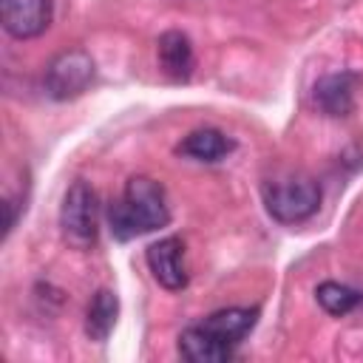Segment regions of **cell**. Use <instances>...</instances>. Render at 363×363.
Masks as SVG:
<instances>
[{"label": "cell", "instance_id": "cell-1", "mask_svg": "<svg viewBox=\"0 0 363 363\" xmlns=\"http://www.w3.org/2000/svg\"><path fill=\"white\" fill-rule=\"evenodd\" d=\"M108 221L119 241H130L164 227L170 221L164 187L150 176H130L122 196L108 207Z\"/></svg>", "mask_w": 363, "mask_h": 363}, {"label": "cell", "instance_id": "cell-2", "mask_svg": "<svg viewBox=\"0 0 363 363\" xmlns=\"http://www.w3.org/2000/svg\"><path fill=\"white\" fill-rule=\"evenodd\" d=\"M267 213L281 224L306 221L320 204V187L303 173H281L261 184Z\"/></svg>", "mask_w": 363, "mask_h": 363}, {"label": "cell", "instance_id": "cell-3", "mask_svg": "<svg viewBox=\"0 0 363 363\" xmlns=\"http://www.w3.org/2000/svg\"><path fill=\"white\" fill-rule=\"evenodd\" d=\"M60 233L77 250H88V247L96 244V235H99V199H96L94 187L88 182H82V179L71 182L65 196H62Z\"/></svg>", "mask_w": 363, "mask_h": 363}, {"label": "cell", "instance_id": "cell-4", "mask_svg": "<svg viewBox=\"0 0 363 363\" xmlns=\"http://www.w3.org/2000/svg\"><path fill=\"white\" fill-rule=\"evenodd\" d=\"M96 65L91 60L88 51L82 48H65L57 57H51V62L45 65V94L57 102H68L77 99L79 94L88 91V85L94 82Z\"/></svg>", "mask_w": 363, "mask_h": 363}, {"label": "cell", "instance_id": "cell-5", "mask_svg": "<svg viewBox=\"0 0 363 363\" xmlns=\"http://www.w3.org/2000/svg\"><path fill=\"white\" fill-rule=\"evenodd\" d=\"M0 20L14 40H31L48 31L54 20V0H3Z\"/></svg>", "mask_w": 363, "mask_h": 363}, {"label": "cell", "instance_id": "cell-6", "mask_svg": "<svg viewBox=\"0 0 363 363\" xmlns=\"http://www.w3.org/2000/svg\"><path fill=\"white\" fill-rule=\"evenodd\" d=\"M145 261H147V269L153 272V278L164 289L179 292L187 286L190 275H187V264H184V241L179 235L153 241L145 252Z\"/></svg>", "mask_w": 363, "mask_h": 363}, {"label": "cell", "instance_id": "cell-7", "mask_svg": "<svg viewBox=\"0 0 363 363\" xmlns=\"http://www.w3.org/2000/svg\"><path fill=\"white\" fill-rule=\"evenodd\" d=\"M258 320V309H247V306H230V309H218L213 315H207L204 320H199L196 326L216 340L218 346H224L227 352H235V346L252 332Z\"/></svg>", "mask_w": 363, "mask_h": 363}, {"label": "cell", "instance_id": "cell-8", "mask_svg": "<svg viewBox=\"0 0 363 363\" xmlns=\"http://www.w3.org/2000/svg\"><path fill=\"white\" fill-rule=\"evenodd\" d=\"M156 54H159V68L164 71V77H170L173 82H184L193 74L196 65V54H193V43L184 31H164L156 43Z\"/></svg>", "mask_w": 363, "mask_h": 363}, {"label": "cell", "instance_id": "cell-9", "mask_svg": "<svg viewBox=\"0 0 363 363\" xmlns=\"http://www.w3.org/2000/svg\"><path fill=\"white\" fill-rule=\"evenodd\" d=\"M354 85H357V77L349 74V71L320 77L318 85H315L318 108L329 116H346L354 105Z\"/></svg>", "mask_w": 363, "mask_h": 363}, {"label": "cell", "instance_id": "cell-10", "mask_svg": "<svg viewBox=\"0 0 363 363\" xmlns=\"http://www.w3.org/2000/svg\"><path fill=\"white\" fill-rule=\"evenodd\" d=\"M233 147H235V142L230 136H224L221 130L199 128V130H190L176 145V153L187 156V159H196V162H221Z\"/></svg>", "mask_w": 363, "mask_h": 363}, {"label": "cell", "instance_id": "cell-11", "mask_svg": "<svg viewBox=\"0 0 363 363\" xmlns=\"http://www.w3.org/2000/svg\"><path fill=\"white\" fill-rule=\"evenodd\" d=\"M116 315H119V298L111 289H96L91 303H88V315H85V335L96 343L108 340V335L116 326Z\"/></svg>", "mask_w": 363, "mask_h": 363}, {"label": "cell", "instance_id": "cell-12", "mask_svg": "<svg viewBox=\"0 0 363 363\" xmlns=\"http://www.w3.org/2000/svg\"><path fill=\"white\" fill-rule=\"evenodd\" d=\"M179 354L190 363H221L227 357H233V352H227L224 346H218L216 340H210L196 323L187 326L179 335Z\"/></svg>", "mask_w": 363, "mask_h": 363}, {"label": "cell", "instance_id": "cell-13", "mask_svg": "<svg viewBox=\"0 0 363 363\" xmlns=\"http://www.w3.org/2000/svg\"><path fill=\"white\" fill-rule=\"evenodd\" d=\"M315 298H318V303H320L329 315H335V318L349 315V312L363 301V295H360L357 289H352V286H346V284H337V281H323V284H318Z\"/></svg>", "mask_w": 363, "mask_h": 363}]
</instances>
